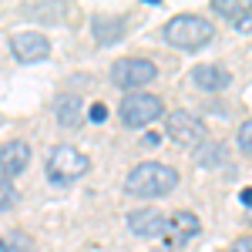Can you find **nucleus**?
Instances as JSON below:
<instances>
[{"label":"nucleus","instance_id":"10","mask_svg":"<svg viewBox=\"0 0 252 252\" xmlns=\"http://www.w3.org/2000/svg\"><path fill=\"white\" fill-rule=\"evenodd\" d=\"M189 81L198 91H225L232 84V74L225 67H219V64H198V67H192Z\"/></svg>","mask_w":252,"mask_h":252},{"label":"nucleus","instance_id":"16","mask_svg":"<svg viewBox=\"0 0 252 252\" xmlns=\"http://www.w3.org/2000/svg\"><path fill=\"white\" fill-rule=\"evenodd\" d=\"M14 202H17V189L10 182H0V212H7Z\"/></svg>","mask_w":252,"mask_h":252},{"label":"nucleus","instance_id":"24","mask_svg":"<svg viewBox=\"0 0 252 252\" xmlns=\"http://www.w3.org/2000/svg\"><path fill=\"white\" fill-rule=\"evenodd\" d=\"M239 31H242V34H249V31H252V17L242 20V24H239Z\"/></svg>","mask_w":252,"mask_h":252},{"label":"nucleus","instance_id":"8","mask_svg":"<svg viewBox=\"0 0 252 252\" xmlns=\"http://www.w3.org/2000/svg\"><path fill=\"white\" fill-rule=\"evenodd\" d=\"M31 165V145L27 141H7L0 145V182L17 178Z\"/></svg>","mask_w":252,"mask_h":252},{"label":"nucleus","instance_id":"19","mask_svg":"<svg viewBox=\"0 0 252 252\" xmlns=\"http://www.w3.org/2000/svg\"><path fill=\"white\" fill-rule=\"evenodd\" d=\"M229 252H252V235H242V239H235Z\"/></svg>","mask_w":252,"mask_h":252},{"label":"nucleus","instance_id":"2","mask_svg":"<svg viewBox=\"0 0 252 252\" xmlns=\"http://www.w3.org/2000/svg\"><path fill=\"white\" fill-rule=\"evenodd\" d=\"M212 34H215V27L205 17H198V14H178V17H172L161 27V37L168 40L172 47H182V51L205 47L212 40Z\"/></svg>","mask_w":252,"mask_h":252},{"label":"nucleus","instance_id":"6","mask_svg":"<svg viewBox=\"0 0 252 252\" xmlns=\"http://www.w3.org/2000/svg\"><path fill=\"white\" fill-rule=\"evenodd\" d=\"M165 128H168V138L178 141V145H202V141L209 138L205 121L189 115V111H172L168 121H165Z\"/></svg>","mask_w":252,"mask_h":252},{"label":"nucleus","instance_id":"22","mask_svg":"<svg viewBox=\"0 0 252 252\" xmlns=\"http://www.w3.org/2000/svg\"><path fill=\"white\" fill-rule=\"evenodd\" d=\"M239 202H242V205H249V209H252V189H242V192H239Z\"/></svg>","mask_w":252,"mask_h":252},{"label":"nucleus","instance_id":"17","mask_svg":"<svg viewBox=\"0 0 252 252\" xmlns=\"http://www.w3.org/2000/svg\"><path fill=\"white\" fill-rule=\"evenodd\" d=\"M239 148H242L246 155H252V118L239 128Z\"/></svg>","mask_w":252,"mask_h":252},{"label":"nucleus","instance_id":"20","mask_svg":"<svg viewBox=\"0 0 252 252\" xmlns=\"http://www.w3.org/2000/svg\"><path fill=\"white\" fill-rule=\"evenodd\" d=\"M24 14H31V17H34V14H37V17H47V10H40V7H34V10H24ZM51 14H64V7H54V10H51Z\"/></svg>","mask_w":252,"mask_h":252},{"label":"nucleus","instance_id":"13","mask_svg":"<svg viewBox=\"0 0 252 252\" xmlns=\"http://www.w3.org/2000/svg\"><path fill=\"white\" fill-rule=\"evenodd\" d=\"M54 111H58V121L64 128H78L81 121H84V104H81L78 94H61Z\"/></svg>","mask_w":252,"mask_h":252},{"label":"nucleus","instance_id":"18","mask_svg":"<svg viewBox=\"0 0 252 252\" xmlns=\"http://www.w3.org/2000/svg\"><path fill=\"white\" fill-rule=\"evenodd\" d=\"M88 118H91V121H94V125H101V121H104V118H108V108H104V104H101V101H97V104H91V108H88Z\"/></svg>","mask_w":252,"mask_h":252},{"label":"nucleus","instance_id":"15","mask_svg":"<svg viewBox=\"0 0 252 252\" xmlns=\"http://www.w3.org/2000/svg\"><path fill=\"white\" fill-rule=\"evenodd\" d=\"M212 10L225 20H235V24L252 17V3H242V0H212Z\"/></svg>","mask_w":252,"mask_h":252},{"label":"nucleus","instance_id":"11","mask_svg":"<svg viewBox=\"0 0 252 252\" xmlns=\"http://www.w3.org/2000/svg\"><path fill=\"white\" fill-rule=\"evenodd\" d=\"M198 232H202V222H198V215H192V212H175L172 219H168V242H172V246H185V242L195 239Z\"/></svg>","mask_w":252,"mask_h":252},{"label":"nucleus","instance_id":"12","mask_svg":"<svg viewBox=\"0 0 252 252\" xmlns=\"http://www.w3.org/2000/svg\"><path fill=\"white\" fill-rule=\"evenodd\" d=\"M91 31H94L97 44H115L125 37V17H111V14H94L91 20Z\"/></svg>","mask_w":252,"mask_h":252},{"label":"nucleus","instance_id":"23","mask_svg":"<svg viewBox=\"0 0 252 252\" xmlns=\"http://www.w3.org/2000/svg\"><path fill=\"white\" fill-rule=\"evenodd\" d=\"M158 141H161V135H155V131H148V135H145V145H148V148H155Z\"/></svg>","mask_w":252,"mask_h":252},{"label":"nucleus","instance_id":"4","mask_svg":"<svg viewBox=\"0 0 252 252\" xmlns=\"http://www.w3.org/2000/svg\"><path fill=\"white\" fill-rule=\"evenodd\" d=\"M165 104L158 94H148V91H131L125 94V101L118 104V115L128 128H141V125H152L155 118H161Z\"/></svg>","mask_w":252,"mask_h":252},{"label":"nucleus","instance_id":"3","mask_svg":"<svg viewBox=\"0 0 252 252\" xmlns=\"http://www.w3.org/2000/svg\"><path fill=\"white\" fill-rule=\"evenodd\" d=\"M88 172V155L78 152L74 145H58L51 155H47V178L54 185H67Z\"/></svg>","mask_w":252,"mask_h":252},{"label":"nucleus","instance_id":"1","mask_svg":"<svg viewBox=\"0 0 252 252\" xmlns=\"http://www.w3.org/2000/svg\"><path fill=\"white\" fill-rule=\"evenodd\" d=\"M175 185H178V172L161 161H141L125 178V192L135 198H161V195L175 192Z\"/></svg>","mask_w":252,"mask_h":252},{"label":"nucleus","instance_id":"5","mask_svg":"<svg viewBox=\"0 0 252 252\" xmlns=\"http://www.w3.org/2000/svg\"><path fill=\"white\" fill-rule=\"evenodd\" d=\"M155 78V64L145 58H121L111 67V81H115V88H121V91H135V88H141V84H148V81Z\"/></svg>","mask_w":252,"mask_h":252},{"label":"nucleus","instance_id":"14","mask_svg":"<svg viewBox=\"0 0 252 252\" xmlns=\"http://www.w3.org/2000/svg\"><path fill=\"white\" fill-rule=\"evenodd\" d=\"M229 158V148L222 145V141H212V138H205L198 148H195V165H202V168H215V165H222Z\"/></svg>","mask_w":252,"mask_h":252},{"label":"nucleus","instance_id":"9","mask_svg":"<svg viewBox=\"0 0 252 252\" xmlns=\"http://www.w3.org/2000/svg\"><path fill=\"white\" fill-rule=\"evenodd\" d=\"M128 229L141 239H158L168 232V215L158 209H138V212H128Z\"/></svg>","mask_w":252,"mask_h":252},{"label":"nucleus","instance_id":"7","mask_svg":"<svg viewBox=\"0 0 252 252\" xmlns=\"http://www.w3.org/2000/svg\"><path fill=\"white\" fill-rule=\"evenodd\" d=\"M10 47H14V58L24 61V64H37V61L51 58V40L44 37L40 31H20V34H14Z\"/></svg>","mask_w":252,"mask_h":252},{"label":"nucleus","instance_id":"21","mask_svg":"<svg viewBox=\"0 0 252 252\" xmlns=\"http://www.w3.org/2000/svg\"><path fill=\"white\" fill-rule=\"evenodd\" d=\"M0 252H27V249H14V246H10V239H3V235H0Z\"/></svg>","mask_w":252,"mask_h":252}]
</instances>
